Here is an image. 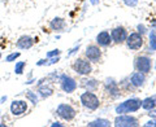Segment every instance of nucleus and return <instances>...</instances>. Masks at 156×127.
Returning <instances> with one entry per match:
<instances>
[{"label": "nucleus", "instance_id": "obj_1", "mask_svg": "<svg viewBox=\"0 0 156 127\" xmlns=\"http://www.w3.org/2000/svg\"><path fill=\"white\" fill-rule=\"evenodd\" d=\"M140 108H142V100L138 99V97H130L124 102H120L119 105H116L115 112L117 114H129L135 113Z\"/></svg>", "mask_w": 156, "mask_h": 127}, {"label": "nucleus", "instance_id": "obj_2", "mask_svg": "<svg viewBox=\"0 0 156 127\" xmlns=\"http://www.w3.org/2000/svg\"><path fill=\"white\" fill-rule=\"evenodd\" d=\"M72 69L74 70L78 75L81 77H89L92 73V63L87 58H76L74 62L72 63Z\"/></svg>", "mask_w": 156, "mask_h": 127}, {"label": "nucleus", "instance_id": "obj_3", "mask_svg": "<svg viewBox=\"0 0 156 127\" xmlns=\"http://www.w3.org/2000/svg\"><path fill=\"white\" fill-rule=\"evenodd\" d=\"M81 104L89 110H96L100 106V100L92 91H85L80 96Z\"/></svg>", "mask_w": 156, "mask_h": 127}, {"label": "nucleus", "instance_id": "obj_4", "mask_svg": "<svg viewBox=\"0 0 156 127\" xmlns=\"http://www.w3.org/2000/svg\"><path fill=\"white\" fill-rule=\"evenodd\" d=\"M57 82L60 83V88L65 92V94H73L78 88V83L74 78H72L68 74H61L58 75Z\"/></svg>", "mask_w": 156, "mask_h": 127}, {"label": "nucleus", "instance_id": "obj_5", "mask_svg": "<svg viewBox=\"0 0 156 127\" xmlns=\"http://www.w3.org/2000/svg\"><path fill=\"white\" fill-rule=\"evenodd\" d=\"M56 114L60 117L62 121H66V122H70L76 118L77 115V110L73 108L70 104H66V102H62V104L57 105V109H56Z\"/></svg>", "mask_w": 156, "mask_h": 127}, {"label": "nucleus", "instance_id": "obj_6", "mask_svg": "<svg viewBox=\"0 0 156 127\" xmlns=\"http://www.w3.org/2000/svg\"><path fill=\"white\" fill-rule=\"evenodd\" d=\"M125 43H126V47H128V50H130V51H138L144 44L143 35L140 33H138V31L130 33L129 35H128V38H126Z\"/></svg>", "mask_w": 156, "mask_h": 127}, {"label": "nucleus", "instance_id": "obj_7", "mask_svg": "<svg viewBox=\"0 0 156 127\" xmlns=\"http://www.w3.org/2000/svg\"><path fill=\"white\" fill-rule=\"evenodd\" d=\"M113 125L116 127H136L139 126V121L136 117L130 114H117Z\"/></svg>", "mask_w": 156, "mask_h": 127}, {"label": "nucleus", "instance_id": "obj_8", "mask_svg": "<svg viewBox=\"0 0 156 127\" xmlns=\"http://www.w3.org/2000/svg\"><path fill=\"white\" fill-rule=\"evenodd\" d=\"M134 69L136 71H142L144 74H148L152 69V61L147 55H140L134 58Z\"/></svg>", "mask_w": 156, "mask_h": 127}, {"label": "nucleus", "instance_id": "obj_9", "mask_svg": "<svg viewBox=\"0 0 156 127\" xmlns=\"http://www.w3.org/2000/svg\"><path fill=\"white\" fill-rule=\"evenodd\" d=\"M85 56L87 60H90L91 62H100L101 57H103V53H101L100 47L98 44H89L86 47Z\"/></svg>", "mask_w": 156, "mask_h": 127}, {"label": "nucleus", "instance_id": "obj_10", "mask_svg": "<svg viewBox=\"0 0 156 127\" xmlns=\"http://www.w3.org/2000/svg\"><path fill=\"white\" fill-rule=\"evenodd\" d=\"M104 91L112 99H117L120 96V87L115 78H107L104 81Z\"/></svg>", "mask_w": 156, "mask_h": 127}, {"label": "nucleus", "instance_id": "obj_11", "mask_svg": "<svg viewBox=\"0 0 156 127\" xmlns=\"http://www.w3.org/2000/svg\"><path fill=\"white\" fill-rule=\"evenodd\" d=\"M29 105L26 100H13L11 102V106H9V110H11L12 115L14 117H21L27 112Z\"/></svg>", "mask_w": 156, "mask_h": 127}, {"label": "nucleus", "instance_id": "obj_12", "mask_svg": "<svg viewBox=\"0 0 156 127\" xmlns=\"http://www.w3.org/2000/svg\"><path fill=\"white\" fill-rule=\"evenodd\" d=\"M128 31L124 26H116L111 30V36H112V42L116 44H122L125 43L126 38H128Z\"/></svg>", "mask_w": 156, "mask_h": 127}, {"label": "nucleus", "instance_id": "obj_13", "mask_svg": "<svg viewBox=\"0 0 156 127\" xmlns=\"http://www.w3.org/2000/svg\"><path fill=\"white\" fill-rule=\"evenodd\" d=\"M129 83L130 86H133L134 88H140V87L144 86L146 83V74L142 71H134L133 74L129 77Z\"/></svg>", "mask_w": 156, "mask_h": 127}, {"label": "nucleus", "instance_id": "obj_14", "mask_svg": "<svg viewBox=\"0 0 156 127\" xmlns=\"http://www.w3.org/2000/svg\"><path fill=\"white\" fill-rule=\"evenodd\" d=\"M95 42H96V44L99 46V47H104V48L109 47V46L112 44V36H111V33H109V31H107V30L100 31V33L96 35Z\"/></svg>", "mask_w": 156, "mask_h": 127}, {"label": "nucleus", "instance_id": "obj_15", "mask_svg": "<svg viewBox=\"0 0 156 127\" xmlns=\"http://www.w3.org/2000/svg\"><path fill=\"white\" fill-rule=\"evenodd\" d=\"M34 43H35V40L30 36V35H22L18 38V40L16 42V47L18 48V50H30V48L34 46Z\"/></svg>", "mask_w": 156, "mask_h": 127}, {"label": "nucleus", "instance_id": "obj_16", "mask_svg": "<svg viewBox=\"0 0 156 127\" xmlns=\"http://www.w3.org/2000/svg\"><path fill=\"white\" fill-rule=\"evenodd\" d=\"M80 86L82 87V88H85L86 91H96L98 88H99V82H98L95 78H82L81 79V83Z\"/></svg>", "mask_w": 156, "mask_h": 127}, {"label": "nucleus", "instance_id": "obj_17", "mask_svg": "<svg viewBox=\"0 0 156 127\" xmlns=\"http://www.w3.org/2000/svg\"><path fill=\"white\" fill-rule=\"evenodd\" d=\"M37 92L39 94V96L42 97V99H47V97H51L53 95V87L51 83H41V84H38V90Z\"/></svg>", "mask_w": 156, "mask_h": 127}, {"label": "nucleus", "instance_id": "obj_18", "mask_svg": "<svg viewBox=\"0 0 156 127\" xmlns=\"http://www.w3.org/2000/svg\"><path fill=\"white\" fill-rule=\"evenodd\" d=\"M65 27H66V21L61 17H55L53 19H51V22H50V29L52 31L61 33V31H64Z\"/></svg>", "mask_w": 156, "mask_h": 127}, {"label": "nucleus", "instance_id": "obj_19", "mask_svg": "<svg viewBox=\"0 0 156 127\" xmlns=\"http://www.w3.org/2000/svg\"><path fill=\"white\" fill-rule=\"evenodd\" d=\"M156 108V96H148L144 100H142V109L147 110V112H152Z\"/></svg>", "mask_w": 156, "mask_h": 127}, {"label": "nucleus", "instance_id": "obj_20", "mask_svg": "<svg viewBox=\"0 0 156 127\" xmlns=\"http://www.w3.org/2000/svg\"><path fill=\"white\" fill-rule=\"evenodd\" d=\"M89 127H109L112 126L111 121L109 119H105V118H98L95 121H91L87 123Z\"/></svg>", "mask_w": 156, "mask_h": 127}, {"label": "nucleus", "instance_id": "obj_21", "mask_svg": "<svg viewBox=\"0 0 156 127\" xmlns=\"http://www.w3.org/2000/svg\"><path fill=\"white\" fill-rule=\"evenodd\" d=\"M25 96H26V99L31 102L33 105H37L38 102H39V94L38 92H34V91H31V90H27L26 92H25Z\"/></svg>", "mask_w": 156, "mask_h": 127}, {"label": "nucleus", "instance_id": "obj_22", "mask_svg": "<svg viewBox=\"0 0 156 127\" xmlns=\"http://www.w3.org/2000/svg\"><path fill=\"white\" fill-rule=\"evenodd\" d=\"M148 38H150V40H148V52L152 53V52L156 51V31L155 30L151 31Z\"/></svg>", "mask_w": 156, "mask_h": 127}, {"label": "nucleus", "instance_id": "obj_23", "mask_svg": "<svg viewBox=\"0 0 156 127\" xmlns=\"http://www.w3.org/2000/svg\"><path fill=\"white\" fill-rule=\"evenodd\" d=\"M25 67H26V61H18V62H16V65H14V74H17V75L23 74Z\"/></svg>", "mask_w": 156, "mask_h": 127}, {"label": "nucleus", "instance_id": "obj_24", "mask_svg": "<svg viewBox=\"0 0 156 127\" xmlns=\"http://www.w3.org/2000/svg\"><path fill=\"white\" fill-rule=\"evenodd\" d=\"M20 56H21V52H12L5 57V61L7 62H13V61H16Z\"/></svg>", "mask_w": 156, "mask_h": 127}, {"label": "nucleus", "instance_id": "obj_25", "mask_svg": "<svg viewBox=\"0 0 156 127\" xmlns=\"http://www.w3.org/2000/svg\"><path fill=\"white\" fill-rule=\"evenodd\" d=\"M61 55V51L60 50H52L51 52H47L46 57L47 58H51V57H56V56H60Z\"/></svg>", "mask_w": 156, "mask_h": 127}, {"label": "nucleus", "instance_id": "obj_26", "mask_svg": "<svg viewBox=\"0 0 156 127\" xmlns=\"http://www.w3.org/2000/svg\"><path fill=\"white\" fill-rule=\"evenodd\" d=\"M124 4L129 8H134L138 5V0H124Z\"/></svg>", "mask_w": 156, "mask_h": 127}, {"label": "nucleus", "instance_id": "obj_27", "mask_svg": "<svg viewBox=\"0 0 156 127\" xmlns=\"http://www.w3.org/2000/svg\"><path fill=\"white\" fill-rule=\"evenodd\" d=\"M80 47H81L80 43H78V44H76V46H74V47H73L72 50H70V52H68V57H70V56L74 55V53H77V51L80 50Z\"/></svg>", "mask_w": 156, "mask_h": 127}, {"label": "nucleus", "instance_id": "obj_28", "mask_svg": "<svg viewBox=\"0 0 156 127\" xmlns=\"http://www.w3.org/2000/svg\"><path fill=\"white\" fill-rule=\"evenodd\" d=\"M136 30H138V33L142 34V35H144V34L147 33V29H146V26L144 25H140V23L136 26Z\"/></svg>", "mask_w": 156, "mask_h": 127}, {"label": "nucleus", "instance_id": "obj_29", "mask_svg": "<svg viewBox=\"0 0 156 127\" xmlns=\"http://www.w3.org/2000/svg\"><path fill=\"white\" fill-rule=\"evenodd\" d=\"M144 126H146V127H148V126H154V127H156V119H155V118H154V119H150L148 122H146Z\"/></svg>", "mask_w": 156, "mask_h": 127}, {"label": "nucleus", "instance_id": "obj_30", "mask_svg": "<svg viewBox=\"0 0 156 127\" xmlns=\"http://www.w3.org/2000/svg\"><path fill=\"white\" fill-rule=\"evenodd\" d=\"M151 30H155L156 31V18L151 21Z\"/></svg>", "mask_w": 156, "mask_h": 127}, {"label": "nucleus", "instance_id": "obj_31", "mask_svg": "<svg viewBox=\"0 0 156 127\" xmlns=\"http://www.w3.org/2000/svg\"><path fill=\"white\" fill-rule=\"evenodd\" d=\"M51 126H52V127H56V126L61 127V126H62V123H60V122H53V123H51Z\"/></svg>", "mask_w": 156, "mask_h": 127}, {"label": "nucleus", "instance_id": "obj_32", "mask_svg": "<svg viewBox=\"0 0 156 127\" xmlns=\"http://www.w3.org/2000/svg\"><path fill=\"white\" fill-rule=\"evenodd\" d=\"M100 0H90V3L92 4V5H96V4H99Z\"/></svg>", "mask_w": 156, "mask_h": 127}, {"label": "nucleus", "instance_id": "obj_33", "mask_svg": "<svg viewBox=\"0 0 156 127\" xmlns=\"http://www.w3.org/2000/svg\"><path fill=\"white\" fill-rule=\"evenodd\" d=\"M7 99H8L7 96H2V99H0V102H2V104H4V101H7Z\"/></svg>", "mask_w": 156, "mask_h": 127}, {"label": "nucleus", "instance_id": "obj_34", "mask_svg": "<svg viewBox=\"0 0 156 127\" xmlns=\"http://www.w3.org/2000/svg\"><path fill=\"white\" fill-rule=\"evenodd\" d=\"M155 69H156V65H155Z\"/></svg>", "mask_w": 156, "mask_h": 127}, {"label": "nucleus", "instance_id": "obj_35", "mask_svg": "<svg viewBox=\"0 0 156 127\" xmlns=\"http://www.w3.org/2000/svg\"><path fill=\"white\" fill-rule=\"evenodd\" d=\"M0 81H2V78H0Z\"/></svg>", "mask_w": 156, "mask_h": 127}]
</instances>
